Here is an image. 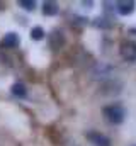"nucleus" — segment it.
<instances>
[{
	"label": "nucleus",
	"mask_w": 136,
	"mask_h": 146,
	"mask_svg": "<svg viewBox=\"0 0 136 146\" xmlns=\"http://www.w3.org/2000/svg\"><path fill=\"white\" fill-rule=\"evenodd\" d=\"M102 115L107 124L111 126H121L126 119V109L121 104H109L102 107Z\"/></svg>",
	"instance_id": "f257e3e1"
},
{
	"label": "nucleus",
	"mask_w": 136,
	"mask_h": 146,
	"mask_svg": "<svg viewBox=\"0 0 136 146\" xmlns=\"http://www.w3.org/2000/svg\"><path fill=\"white\" fill-rule=\"evenodd\" d=\"M85 136H87V141L92 146H112V141L99 131H89Z\"/></svg>",
	"instance_id": "f03ea898"
},
{
	"label": "nucleus",
	"mask_w": 136,
	"mask_h": 146,
	"mask_svg": "<svg viewBox=\"0 0 136 146\" xmlns=\"http://www.w3.org/2000/svg\"><path fill=\"white\" fill-rule=\"evenodd\" d=\"M116 10H117L119 15H124V17L131 15L136 10V2H133V0H121V2L116 3Z\"/></svg>",
	"instance_id": "7ed1b4c3"
},
{
	"label": "nucleus",
	"mask_w": 136,
	"mask_h": 146,
	"mask_svg": "<svg viewBox=\"0 0 136 146\" xmlns=\"http://www.w3.org/2000/svg\"><path fill=\"white\" fill-rule=\"evenodd\" d=\"M121 56L124 60H128V61H135L136 60V44L128 42V41L121 42Z\"/></svg>",
	"instance_id": "20e7f679"
},
{
	"label": "nucleus",
	"mask_w": 136,
	"mask_h": 146,
	"mask_svg": "<svg viewBox=\"0 0 136 146\" xmlns=\"http://www.w3.org/2000/svg\"><path fill=\"white\" fill-rule=\"evenodd\" d=\"M19 42H21V39H19V34L17 33H7L3 39H2V46L3 48H17L19 46Z\"/></svg>",
	"instance_id": "39448f33"
},
{
	"label": "nucleus",
	"mask_w": 136,
	"mask_h": 146,
	"mask_svg": "<svg viewBox=\"0 0 136 146\" xmlns=\"http://www.w3.org/2000/svg\"><path fill=\"white\" fill-rule=\"evenodd\" d=\"M63 42H65V37L61 34V31H53L51 33V39H49V46L53 48V49H60L61 46H63Z\"/></svg>",
	"instance_id": "423d86ee"
},
{
	"label": "nucleus",
	"mask_w": 136,
	"mask_h": 146,
	"mask_svg": "<svg viewBox=\"0 0 136 146\" xmlns=\"http://www.w3.org/2000/svg\"><path fill=\"white\" fill-rule=\"evenodd\" d=\"M10 92H12V95H15L17 99H24V97L27 95V88H26V85L21 83V82H15V83L12 85Z\"/></svg>",
	"instance_id": "0eeeda50"
},
{
	"label": "nucleus",
	"mask_w": 136,
	"mask_h": 146,
	"mask_svg": "<svg viewBox=\"0 0 136 146\" xmlns=\"http://www.w3.org/2000/svg\"><path fill=\"white\" fill-rule=\"evenodd\" d=\"M58 10H60V7L56 2H44L43 3V14L44 15H56Z\"/></svg>",
	"instance_id": "6e6552de"
},
{
	"label": "nucleus",
	"mask_w": 136,
	"mask_h": 146,
	"mask_svg": "<svg viewBox=\"0 0 136 146\" xmlns=\"http://www.w3.org/2000/svg\"><path fill=\"white\" fill-rule=\"evenodd\" d=\"M43 37H44V29H43L41 26H36V27L31 29V39H34V41H41Z\"/></svg>",
	"instance_id": "1a4fd4ad"
},
{
	"label": "nucleus",
	"mask_w": 136,
	"mask_h": 146,
	"mask_svg": "<svg viewBox=\"0 0 136 146\" xmlns=\"http://www.w3.org/2000/svg\"><path fill=\"white\" fill-rule=\"evenodd\" d=\"M19 5H21L22 9H26V10H34V9H36V2H34V0H21Z\"/></svg>",
	"instance_id": "9d476101"
},
{
	"label": "nucleus",
	"mask_w": 136,
	"mask_h": 146,
	"mask_svg": "<svg viewBox=\"0 0 136 146\" xmlns=\"http://www.w3.org/2000/svg\"><path fill=\"white\" fill-rule=\"evenodd\" d=\"M128 33H129V34H133V36H136V27H129V29H128Z\"/></svg>",
	"instance_id": "9b49d317"
},
{
	"label": "nucleus",
	"mask_w": 136,
	"mask_h": 146,
	"mask_svg": "<svg viewBox=\"0 0 136 146\" xmlns=\"http://www.w3.org/2000/svg\"><path fill=\"white\" fill-rule=\"evenodd\" d=\"M82 5H87V7H89V9H90V7H92V5H94V2H82Z\"/></svg>",
	"instance_id": "f8f14e48"
}]
</instances>
